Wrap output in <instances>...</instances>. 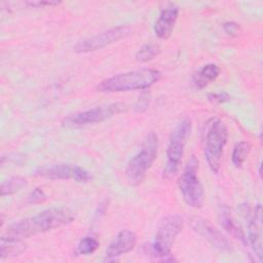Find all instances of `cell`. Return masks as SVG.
Returning a JSON list of instances; mask_svg holds the SVG:
<instances>
[{"mask_svg": "<svg viewBox=\"0 0 263 263\" xmlns=\"http://www.w3.org/2000/svg\"><path fill=\"white\" fill-rule=\"evenodd\" d=\"M179 7L175 3L166 5L158 14L154 24L155 35L159 39H167L171 37L175 24L178 20Z\"/></svg>", "mask_w": 263, "mask_h": 263, "instance_id": "14", "label": "cell"}, {"mask_svg": "<svg viewBox=\"0 0 263 263\" xmlns=\"http://www.w3.org/2000/svg\"><path fill=\"white\" fill-rule=\"evenodd\" d=\"M74 219L75 213L70 208H49L32 217L12 223L7 227L1 238L9 240H24L33 235L68 225Z\"/></svg>", "mask_w": 263, "mask_h": 263, "instance_id": "1", "label": "cell"}, {"mask_svg": "<svg viewBox=\"0 0 263 263\" xmlns=\"http://www.w3.org/2000/svg\"><path fill=\"white\" fill-rule=\"evenodd\" d=\"M125 110L126 105L121 102L110 103L72 114L63 120V125L67 127H80L89 124L100 123Z\"/></svg>", "mask_w": 263, "mask_h": 263, "instance_id": "8", "label": "cell"}, {"mask_svg": "<svg viewBox=\"0 0 263 263\" xmlns=\"http://www.w3.org/2000/svg\"><path fill=\"white\" fill-rule=\"evenodd\" d=\"M26 249L23 240H9L1 238L0 243V257L1 259L7 257H14L21 255Z\"/></svg>", "mask_w": 263, "mask_h": 263, "instance_id": "17", "label": "cell"}, {"mask_svg": "<svg viewBox=\"0 0 263 263\" xmlns=\"http://www.w3.org/2000/svg\"><path fill=\"white\" fill-rule=\"evenodd\" d=\"M130 31H132L130 28L125 25L113 27L111 29H108L106 31L100 32L98 34H95L92 36H89L87 38H84L78 41L74 45L73 49L75 52H78V53H87V52L97 51L113 43L118 42L122 38H125L127 35H129Z\"/></svg>", "mask_w": 263, "mask_h": 263, "instance_id": "9", "label": "cell"}, {"mask_svg": "<svg viewBox=\"0 0 263 263\" xmlns=\"http://www.w3.org/2000/svg\"><path fill=\"white\" fill-rule=\"evenodd\" d=\"M231 97L229 93L225 91H220V92H211L208 95V100L212 103H217V104H222L225 102L230 101Z\"/></svg>", "mask_w": 263, "mask_h": 263, "instance_id": "23", "label": "cell"}, {"mask_svg": "<svg viewBox=\"0 0 263 263\" xmlns=\"http://www.w3.org/2000/svg\"><path fill=\"white\" fill-rule=\"evenodd\" d=\"M149 102H150V98L148 97V95L143 93L141 96V98H139L138 103L136 104V110L138 112L145 111L148 108V106H149Z\"/></svg>", "mask_w": 263, "mask_h": 263, "instance_id": "25", "label": "cell"}, {"mask_svg": "<svg viewBox=\"0 0 263 263\" xmlns=\"http://www.w3.org/2000/svg\"><path fill=\"white\" fill-rule=\"evenodd\" d=\"M26 186H27V181L23 177H18V176L10 177L1 183V187H0L1 195L5 196V195L14 194Z\"/></svg>", "mask_w": 263, "mask_h": 263, "instance_id": "19", "label": "cell"}, {"mask_svg": "<svg viewBox=\"0 0 263 263\" xmlns=\"http://www.w3.org/2000/svg\"><path fill=\"white\" fill-rule=\"evenodd\" d=\"M137 234L128 229L121 230L109 243L105 252V260H115L116 258L130 252L137 245Z\"/></svg>", "mask_w": 263, "mask_h": 263, "instance_id": "13", "label": "cell"}, {"mask_svg": "<svg viewBox=\"0 0 263 263\" xmlns=\"http://www.w3.org/2000/svg\"><path fill=\"white\" fill-rule=\"evenodd\" d=\"M240 213L248 222L247 225V243L252 249L253 253L257 257L258 261H262L263 250H262V233H261V222H262V211L260 203L256 204L255 208H251L249 204L240 205Z\"/></svg>", "mask_w": 263, "mask_h": 263, "instance_id": "11", "label": "cell"}, {"mask_svg": "<svg viewBox=\"0 0 263 263\" xmlns=\"http://www.w3.org/2000/svg\"><path fill=\"white\" fill-rule=\"evenodd\" d=\"M161 77L156 69L142 68L106 78L98 85L101 92H122L130 90H145L155 84Z\"/></svg>", "mask_w": 263, "mask_h": 263, "instance_id": "2", "label": "cell"}, {"mask_svg": "<svg viewBox=\"0 0 263 263\" xmlns=\"http://www.w3.org/2000/svg\"><path fill=\"white\" fill-rule=\"evenodd\" d=\"M34 175L49 180H74L78 183H89L92 180L91 174L76 164L70 163H51L39 166Z\"/></svg>", "mask_w": 263, "mask_h": 263, "instance_id": "10", "label": "cell"}, {"mask_svg": "<svg viewBox=\"0 0 263 263\" xmlns=\"http://www.w3.org/2000/svg\"><path fill=\"white\" fill-rule=\"evenodd\" d=\"M191 129L192 122L190 118L185 117L181 119L172 130L166 148L165 165L162 173L165 179H171L178 173Z\"/></svg>", "mask_w": 263, "mask_h": 263, "instance_id": "5", "label": "cell"}, {"mask_svg": "<svg viewBox=\"0 0 263 263\" xmlns=\"http://www.w3.org/2000/svg\"><path fill=\"white\" fill-rule=\"evenodd\" d=\"M160 53V47L155 43H147L141 46L136 52V60L140 63H146L154 58H156Z\"/></svg>", "mask_w": 263, "mask_h": 263, "instance_id": "20", "label": "cell"}, {"mask_svg": "<svg viewBox=\"0 0 263 263\" xmlns=\"http://www.w3.org/2000/svg\"><path fill=\"white\" fill-rule=\"evenodd\" d=\"M158 137L154 132L148 133L138 150V152L129 159L125 167V176L130 184H141L149 168L152 166L157 156Z\"/></svg>", "mask_w": 263, "mask_h": 263, "instance_id": "3", "label": "cell"}, {"mask_svg": "<svg viewBox=\"0 0 263 263\" xmlns=\"http://www.w3.org/2000/svg\"><path fill=\"white\" fill-rule=\"evenodd\" d=\"M219 74L220 68L217 64H205L192 76V84L196 89H203L211 82L216 80Z\"/></svg>", "mask_w": 263, "mask_h": 263, "instance_id": "16", "label": "cell"}, {"mask_svg": "<svg viewBox=\"0 0 263 263\" xmlns=\"http://www.w3.org/2000/svg\"><path fill=\"white\" fill-rule=\"evenodd\" d=\"M61 2L59 1H27L26 4L31 6V7H45V6H55V5H59Z\"/></svg>", "mask_w": 263, "mask_h": 263, "instance_id": "26", "label": "cell"}, {"mask_svg": "<svg viewBox=\"0 0 263 263\" xmlns=\"http://www.w3.org/2000/svg\"><path fill=\"white\" fill-rule=\"evenodd\" d=\"M218 219L219 222L224 230H226L228 233H230L235 238L239 239L245 246H248L246 233L240 228V226L236 223L234 220L229 208L227 205H221L218 212Z\"/></svg>", "mask_w": 263, "mask_h": 263, "instance_id": "15", "label": "cell"}, {"mask_svg": "<svg viewBox=\"0 0 263 263\" xmlns=\"http://www.w3.org/2000/svg\"><path fill=\"white\" fill-rule=\"evenodd\" d=\"M198 160L191 155L187 160L179 179V189L185 203L193 209L203 204L204 190L198 177Z\"/></svg>", "mask_w": 263, "mask_h": 263, "instance_id": "7", "label": "cell"}, {"mask_svg": "<svg viewBox=\"0 0 263 263\" xmlns=\"http://www.w3.org/2000/svg\"><path fill=\"white\" fill-rule=\"evenodd\" d=\"M46 199V194L41 188H35L33 191L30 192L28 196V202L31 204L41 203Z\"/></svg>", "mask_w": 263, "mask_h": 263, "instance_id": "22", "label": "cell"}, {"mask_svg": "<svg viewBox=\"0 0 263 263\" xmlns=\"http://www.w3.org/2000/svg\"><path fill=\"white\" fill-rule=\"evenodd\" d=\"M99 247H100V242L96 236L86 235L78 241L76 251L79 255L87 256L95 253L99 249Z\"/></svg>", "mask_w": 263, "mask_h": 263, "instance_id": "21", "label": "cell"}, {"mask_svg": "<svg viewBox=\"0 0 263 263\" xmlns=\"http://www.w3.org/2000/svg\"><path fill=\"white\" fill-rule=\"evenodd\" d=\"M190 225L195 232L210 242L215 249L221 252H230L232 250L231 242L228 238L208 220L200 217H193L190 220Z\"/></svg>", "mask_w": 263, "mask_h": 263, "instance_id": "12", "label": "cell"}, {"mask_svg": "<svg viewBox=\"0 0 263 263\" xmlns=\"http://www.w3.org/2000/svg\"><path fill=\"white\" fill-rule=\"evenodd\" d=\"M182 228L183 218L180 215L173 214L163 218L156 229L154 239L150 246L151 255L161 261H173L172 247Z\"/></svg>", "mask_w": 263, "mask_h": 263, "instance_id": "6", "label": "cell"}, {"mask_svg": "<svg viewBox=\"0 0 263 263\" xmlns=\"http://www.w3.org/2000/svg\"><path fill=\"white\" fill-rule=\"evenodd\" d=\"M228 140V129L219 118L206 122L203 139V155L212 173L217 174L221 167L224 147Z\"/></svg>", "mask_w": 263, "mask_h": 263, "instance_id": "4", "label": "cell"}, {"mask_svg": "<svg viewBox=\"0 0 263 263\" xmlns=\"http://www.w3.org/2000/svg\"><path fill=\"white\" fill-rule=\"evenodd\" d=\"M223 29L227 35L235 36L239 32V25L235 22H226L223 24Z\"/></svg>", "mask_w": 263, "mask_h": 263, "instance_id": "24", "label": "cell"}, {"mask_svg": "<svg viewBox=\"0 0 263 263\" xmlns=\"http://www.w3.org/2000/svg\"><path fill=\"white\" fill-rule=\"evenodd\" d=\"M251 151V144L247 141H240L235 144L231 154V162L235 167H241Z\"/></svg>", "mask_w": 263, "mask_h": 263, "instance_id": "18", "label": "cell"}]
</instances>
